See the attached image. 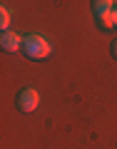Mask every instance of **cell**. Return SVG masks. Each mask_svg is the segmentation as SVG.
Listing matches in <instances>:
<instances>
[{
  "label": "cell",
  "mask_w": 117,
  "mask_h": 149,
  "mask_svg": "<svg viewBox=\"0 0 117 149\" xmlns=\"http://www.w3.org/2000/svg\"><path fill=\"white\" fill-rule=\"evenodd\" d=\"M97 22H100V27H102V30H110V27H115V15L97 17Z\"/></svg>",
  "instance_id": "obj_6"
},
{
  "label": "cell",
  "mask_w": 117,
  "mask_h": 149,
  "mask_svg": "<svg viewBox=\"0 0 117 149\" xmlns=\"http://www.w3.org/2000/svg\"><path fill=\"white\" fill-rule=\"evenodd\" d=\"M92 13H95V17L112 15V13H115V3H112V0H95V3H92Z\"/></svg>",
  "instance_id": "obj_4"
},
{
  "label": "cell",
  "mask_w": 117,
  "mask_h": 149,
  "mask_svg": "<svg viewBox=\"0 0 117 149\" xmlns=\"http://www.w3.org/2000/svg\"><path fill=\"white\" fill-rule=\"evenodd\" d=\"M22 52H25V57L30 60H45L50 52H53V47H50V42L45 40L43 35H27L25 42H22Z\"/></svg>",
  "instance_id": "obj_1"
},
{
  "label": "cell",
  "mask_w": 117,
  "mask_h": 149,
  "mask_svg": "<svg viewBox=\"0 0 117 149\" xmlns=\"http://www.w3.org/2000/svg\"><path fill=\"white\" fill-rule=\"evenodd\" d=\"M22 42H25V37H20L13 30L3 32V37H0V47L5 50V52H18V50H22Z\"/></svg>",
  "instance_id": "obj_3"
},
{
  "label": "cell",
  "mask_w": 117,
  "mask_h": 149,
  "mask_svg": "<svg viewBox=\"0 0 117 149\" xmlns=\"http://www.w3.org/2000/svg\"><path fill=\"white\" fill-rule=\"evenodd\" d=\"M112 15H115V27H117V5H115V13H112Z\"/></svg>",
  "instance_id": "obj_8"
},
{
  "label": "cell",
  "mask_w": 117,
  "mask_h": 149,
  "mask_svg": "<svg viewBox=\"0 0 117 149\" xmlns=\"http://www.w3.org/2000/svg\"><path fill=\"white\" fill-rule=\"evenodd\" d=\"M8 25H10V10L8 8H0V27L8 32Z\"/></svg>",
  "instance_id": "obj_5"
},
{
  "label": "cell",
  "mask_w": 117,
  "mask_h": 149,
  "mask_svg": "<svg viewBox=\"0 0 117 149\" xmlns=\"http://www.w3.org/2000/svg\"><path fill=\"white\" fill-rule=\"evenodd\" d=\"M110 55H112V57L117 60V40H115V42H112V47H110Z\"/></svg>",
  "instance_id": "obj_7"
},
{
  "label": "cell",
  "mask_w": 117,
  "mask_h": 149,
  "mask_svg": "<svg viewBox=\"0 0 117 149\" xmlns=\"http://www.w3.org/2000/svg\"><path fill=\"white\" fill-rule=\"evenodd\" d=\"M37 104H40V95H37V90L25 87V90L20 92V97H18V107H20L22 112H35Z\"/></svg>",
  "instance_id": "obj_2"
}]
</instances>
